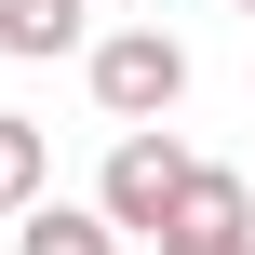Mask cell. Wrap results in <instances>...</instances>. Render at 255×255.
I'll use <instances>...</instances> for the list:
<instances>
[{
	"instance_id": "6da1fadb",
	"label": "cell",
	"mask_w": 255,
	"mask_h": 255,
	"mask_svg": "<svg viewBox=\"0 0 255 255\" xmlns=\"http://www.w3.org/2000/svg\"><path fill=\"white\" fill-rule=\"evenodd\" d=\"M94 108H108L121 134L175 121V108H188V40H175V27H108V40H94Z\"/></svg>"
},
{
	"instance_id": "7a4b0ae2",
	"label": "cell",
	"mask_w": 255,
	"mask_h": 255,
	"mask_svg": "<svg viewBox=\"0 0 255 255\" xmlns=\"http://www.w3.org/2000/svg\"><path fill=\"white\" fill-rule=\"evenodd\" d=\"M188 175H202V161L175 148V121H148V134H121V148H108L94 215H108L121 242H161V229H175V202H188Z\"/></svg>"
},
{
	"instance_id": "3957f363",
	"label": "cell",
	"mask_w": 255,
	"mask_h": 255,
	"mask_svg": "<svg viewBox=\"0 0 255 255\" xmlns=\"http://www.w3.org/2000/svg\"><path fill=\"white\" fill-rule=\"evenodd\" d=\"M242 242H255V188L202 161V175H188V202H175V229H161V255H242Z\"/></svg>"
},
{
	"instance_id": "277c9868",
	"label": "cell",
	"mask_w": 255,
	"mask_h": 255,
	"mask_svg": "<svg viewBox=\"0 0 255 255\" xmlns=\"http://www.w3.org/2000/svg\"><path fill=\"white\" fill-rule=\"evenodd\" d=\"M81 40H94V0H0V54L13 67H54Z\"/></svg>"
},
{
	"instance_id": "5b68a950",
	"label": "cell",
	"mask_w": 255,
	"mask_h": 255,
	"mask_svg": "<svg viewBox=\"0 0 255 255\" xmlns=\"http://www.w3.org/2000/svg\"><path fill=\"white\" fill-rule=\"evenodd\" d=\"M40 188H54V148H40V121H13V108H0V229H27V215H40Z\"/></svg>"
},
{
	"instance_id": "8992f818",
	"label": "cell",
	"mask_w": 255,
	"mask_h": 255,
	"mask_svg": "<svg viewBox=\"0 0 255 255\" xmlns=\"http://www.w3.org/2000/svg\"><path fill=\"white\" fill-rule=\"evenodd\" d=\"M13 255H121V229H108L94 202H40V215L13 229Z\"/></svg>"
},
{
	"instance_id": "52a82bcc",
	"label": "cell",
	"mask_w": 255,
	"mask_h": 255,
	"mask_svg": "<svg viewBox=\"0 0 255 255\" xmlns=\"http://www.w3.org/2000/svg\"><path fill=\"white\" fill-rule=\"evenodd\" d=\"M242 13H255V0H242Z\"/></svg>"
},
{
	"instance_id": "ba28073f",
	"label": "cell",
	"mask_w": 255,
	"mask_h": 255,
	"mask_svg": "<svg viewBox=\"0 0 255 255\" xmlns=\"http://www.w3.org/2000/svg\"><path fill=\"white\" fill-rule=\"evenodd\" d=\"M242 255H255V242H242Z\"/></svg>"
}]
</instances>
